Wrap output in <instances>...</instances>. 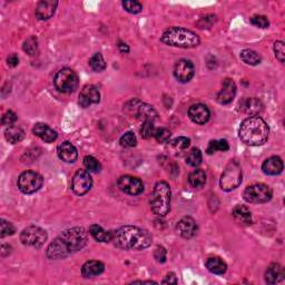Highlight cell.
I'll list each match as a JSON object with an SVG mask.
<instances>
[{
  "mask_svg": "<svg viewBox=\"0 0 285 285\" xmlns=\"http://www.w3.org/2000/svg\"><path fill=\"white\" fill-rule=\"evenodd\" d=\"M68 255L83 250L88 240V234L83 227H73L62 232L58 236Z\"/></svg>",
  "mask_w": 285,
  "mask_h": 285,
  "instance_id": "5b68a950",
  "label": "cell"
},
{
  "mask_svg": "<svg viewBox=\"0 0 285 285\" xmlns=\"http://www.w3.org/2000/svg\"><path fill=\"white\" fill-rule=\"evenodd\" d=\"M170 136H172V133L166 128H156L155 135H154L158 143H167L169 141Z\"/></svg>",
  "mask_w": 285,
  "mask_h": 285,
  "instance_id": "7bdbcfd3",
  "label": "cell"
},
{
  "mask_svg": "<svg viewBox=\"0 0 285 285\" xmlns=\"http://www.w3.org/2000/svg\"><path fill=\"white\" fill-rule=\"evenodd\" d=\"M119 143H120V145H122L123 147H125V148H130V147L136 146V144H137V138H136V136L134 135V133L128 131V133H126L125 135H123L122 137H120Z\"/></svg>",
  "mask_w": 285,
  "mask_h": 285,
  "instance_id": "d590c367",
  "label": "cell"
},
{
  "mask_svg": "<svg viewBox=\"0 0 285 285\" xmlns=\"http://www.w3.org/2000/svg\"><path fill=\"white\" fill-rule=\"evenodd\" d=\"M240 109L251 116H258L264 109V105L258 98H245L240 103Z\"/></svg>",
  "mask_w": 285,
  "mask_h": 285,
  "instance_id": "7402d4cb",
  "label": "cell"
},
{
  "mask_svg": "<svg viewBox=\"0 0 285 285\" xmlns=\"http://www.w3.org/2000/svg\"><path fill=\"white\" fill-rule=\"evenodd\" d=\"M198 224L194 221V218L189 217V216H185L183 217L179 223L176 225V232L179 235H181L183 238H192L196 235L198 233Z\"/></svg>",
  "mask_w": 285,
  "mask_h": 285,
  "instance_id": "2e32d148",
  "label": "cell"
},
{
  "mask_svg": "<svg viewBox=\"0 0 285 285\" xmlns=\"http://www.w3.org/2000/svg\"><path fill=\"white\" fill-rule=\"evenodd\" d=\"M172 191L166 182H157L150 196V208L158 216H166L170 210Z\"/></svg>",
  "mask_w": 285,
  "mask_h": 285,
  "instance_id": "277c9868",
  "label": "cell"
},
{
  "mask_svg": "<svg viewBox=\"0 0 285 285\" xmlns=\"http://www.w3.org/2000/svg\"><path fill=\"white\" fill-rule=\"evenodd\" d=\"M164 284H177V277L174 273H168L165 278H164L163 282Z\"/></svg>",
  "mask_w": 285,
  "mask_h": 285,
  "instance_id": "c3c4849f",
  "label": "cell"
},
{
  "mask_svg": "<svg viewBox=\"0 0 285 285\" xmlns=\"http://www.w3.org/2000/svg\"><path fill=\"white\" fill-rule=\"evenodd\" d=\"M99 100L100 93L98 88L94 85H86L79 94L78 103L83 108H87V107H90L91 105L98 104Z\"/></svg>",
  "mask_w": 285,
  "mask_h": 285,
  "instance_id": "9a60e30c",
  "label": "cell"
},
{
  "mask_svg": "<svg viewBox=\"0 0 285 285\" xmlns=\"http://www.w3.org/2000/svg\"><path fill=\"white\" fill-rule=\"evenodd\" d=\"M188 116L192 119V122L199 125L206 124L211 117L210 109L207 108L206 105L203 104H196L189 107L188 109Z\"/></svg>",
  "mask_w": 285,
  "mask_h": 285,
  "instance_id": "e0dca14e",
  "label": "cell"
},
{
  "mask_svg": "<svg viewBox=\"0 0 285 285\" xmlns=\"http://www.w3.org/2000/svg\"><path fill=\"white\" fill-rule=\"evenodd\" d=\"M17 119H18V117L16 115V113H14L12 111H7L4 114L2 123L5 126H12L17 122Z\"/></svg>",
  "mask_w": 285,
  "mask_h": 285,
  "instance_id": "ee69618b",
  "label": "cell"
},
{
  "mask_svg": "<svg viewBox=\"0 0 285 285\" xmlns=\"http://www.w3.org/2000/svg\"><path fill=\"white\" fill-rule=\"evenodd\" d=\"M264 278H265V282L271 285L280 283L284 278V270L280 264L277 263L271 264L268 268V270L265 271Z\"/></svg>",
  "mask_w": 285,
  "mask_h": 285,
  "instance_id": "603a6c76",
  "label": "cell"
},
{
  "mask_svg": "<svg viewBox=\"0 0 285 285\" xmlns=\"http://www.w3.org/2000/svg\"><path fill=\"white\" fill-rule=\"evenodd\" d=\"M230 149V145L226 139H218V141H211L208 143V146L206 148V153L208 155H212L216 151H226Z\"/></svg>",
  "mask_w": 285,
  "mask_h": 285,
  "instance_id": "1f68e13d",
  "label": "cell"
},
{
  "mask_svg": "<svg viewBox=\"0 0 285 285\" xmlns=\"http://www.w3.org/2000/svg\"><path fill=\"white\" fill-rule=\"evenodd\" d=\"M117 185L122 192L128 195H139L144 191L142 181L131 175H123L117 181Z\"/></svg>",
  "mask_w": 285,
  "mask_h": 285,
  "instance_id": "4fadbf2b",
  "label": "cell"
},
{
  "mask_svg": "<svg viewBox=\"0 0 285 285\" xmlns=\"http://www.w3.org/2000/svg\"><path fill=\"white\" fill-rule=\"evenodd\" d=\"M283 167H284L283 161L281 160V157H278V156H272V157L268 158V160L265 161L262 165L263 172L267 175L281 174Z\"/></svg>",
  "mask_w": 285,
  "mask_h": 285,
  "instance_id": "cb8c5ba5",
  "label": "cell"
},
{
  "mask_svg": "<svg viewBox=\"0 0 285 285\" xmlns=\"http://www.w3.org/2000/svg\"><path fill=\"white\" fill-rule=\"evenodd\" d=\"M274 53L276 59L280 62H284V56H285V49H284V42L283 41H275L274 42Z\"/></svg>",
  "mask_w": 285,
  "mask_h": 285,
  "instance_id": "f6af8a7d",
  "label": "cell"
},
{
  "mask_svg": "<svg viewBox=\"0 0 285 285\" xmlns=\"http://www.w3.org/2000/svg\"><path fill=\"white\" fill-rule=\"evenodd\" d=\"M188 183L194 188H201L206 183V174L203 169H195L188 175Z\"/></svg>",
  "mask_w": 285,
  "mask_h": 285,
  "instance_id": "4dcf8cb0",
  "label": "cell"
},
{
  "mask_svg": "<svg viewBox=\"0 0 285 285\" xmlns=\"http://www.w3.org/2000/svg\"><path fill=\"white\" fill-rule=\"evenodd\" d=\"M48 235L45 230L39 226L31 225L25 229L20 234V240L24 245L31 246L35 249H40L46 243Z\"/></svg>",
  "mask_w": 285,
  "mask_h": 285,
  "instance_id": "9c48e42d",
  "label": "cell"
},
{
  "mask_svg": "<svg viewBox=\"0 0 285 285\" xmlns=\"http://www.w3.org/2000/svg\"><path fill=\"white\" fill-rule=\"evenodd\" d=\"M202 160H203L202 151L199 148L194 147L188 151V154L186 156V164L192 167H198L202 163Z\"/></svg>",
  "mask_w": 285,
  "mask_h": 285,
  "instance_id": "836d02e7",
  "label": "cell"
},
{
  "mask_svg": "<svg viewBox=\"0 0 285 285\" xmlns=\"http://www.w3.org/2000/svg\"><path fill=\"white\" fill-rule=\"evenodd\" d=\"M78 76L71 68H62L56 74L54 84L60 93L71 94L78 87Z\"/></svg>",
  "mask_w": 285,
  "mask_h": 285,
  "instance_id": "52a82bcc",
  "label": "cell"
},
{
  "mask_svg": "<svg viewBox=\"0 0 285 285\" xmlns=\"http://www.w3.org/2000/svg\"><path fill=\"white\" fill-rule=\"evenodd\" d=\"M240 59L245 62L246 65L250 66H256L258 64H261L262 57L256 53L255 50L253 49H244L240 52Z\"/></svg>",
  "mask_w": 285,
  "mask_h": 285,
  "instance_id": "f1b7e54d",
  "label": "cell"
},
{
  "mask_svg": "<svg viewBox=\"0 0 285 285\" xmlns=\"http://www.w3.org/2000/svg\"><path fill=\"white\" fill-rule=\"evenodd\" d=\"M206 268L207 270L211 272L213 274H217V275H222L224 274L226 270H227V264L218 256H212L208 257L206 259Z\"/></svg>",
  "mask_w": 285,
  "mask_h": 285,
  "instance_id": "484cf974",
  "label": "cell"
},
{
  "mask_svg": "<svg viewBox=\"0 0 285 285\" xmlns=\"http://www.w3.org/2000/svg\"><path fill=\"white\" fill-rule=\"evenodd\" d=\"M126 108H129L130 113L143 122H154L157 118V112L153 106L142 103L139 100H131L126 105Z\"/></svg>",
  "mask_w": 285,
  "mask_h": 285,
  "instance_id": "8fae6325",
  "label": "cell"
},
{
  "mask_svg": "<svg viewBox=\"0 0 285 285\" xmlns=\"http://www.w3.org/2000/svg\"><path fill=\"white\" fill-rule=\"evenodd\" d=\"M232 215L234 220L239 224L250 225L252 223V214L249 208L244 205H237L234 207Z\"/></svg>",
  "mask_w": 285,
  "mask_h": 285,
  "instance_id": "4316f807",
  "label": "cell"
},
{
  "mask_svg": "<svg viewBox=\"0 0 285 285\" xmlns=\"http://www.w3.org/2000/svg\"><path fill=\"white\" fill-rule=\"evenodd\" d=\"M19 64V58L16 54H11L7 57V65L9 67H16Z\"/></svg>",
  "mask_w": 285,
  "mask_h": 285,
  "instance_id": "7dc6e473",
  "label": "cell"
},
{
  "mask_svg": "<svg viewBox=\"0 0 285 285\" xmlns=\"http://www.w3.org/2000/svg\"><path fill=\"white\" fill-rule=\"evenodd\" d=\"M270 128L259 116H250L244 119L238 130L240 141L250 146H261L269 139Z\"/></svg>",
  "mask_w": 285,
  "mask_h": 285,
  "instance_id": "7a4b0ae2",
  "label": "cell"
},
{
  "mask_svg": "<svg viewBox=\"0 0 285 285\" xmlns=\"http://www.w3.org/2000/svg\"><path fill=\"white\" fill-rule=\"evenodd\" d=\"M172 145H173V147L176 148V149H180V150L186 149L189 146V145H191V139L187 138V137H184V136L177 137V138L173 139Z\"/></svg>",
  "mask_w": 285,
  "mask_h": 285,
  "instance_id": "b9f144b4",
  "label": "cell"
},
{
  "mask_svg": "<svg viewBox=\"0 0 285 285\" xmlns=\"http://www.w3.org/2000/svg\"><path fill=\"white\" fill-rule=\"evenodd\" d=\"M243 196L244 200L251 204H263V203H268L272 200L273 191L267 184L256 183V184L246 187Z\"/></svg>",
  "mask_w": 285,
  "mask_h": 285,
  "instance_id": "ba28073f",
  "label": "cell"
},
{
  "mask_svg": "<svg viewBox=\"0 0 285 285\" xmlns=\"http://www.w3.org/2000/svg\"><path fill=\"white\" fill-rule=\"evenodd\" d=\"M84 165L90 173H99L101 169L100 163L93 156H86L84 158Z\"/></svg>",
  "mask_w": 285,
  "mask_h": 285,
  "instance_id": "e575fe53",
  "label": "cell"
},
{
  "mask_svg": "<svg viewBox=\"0 0 285 285\" xmlns=\"http://www.w3.org/2000/svg\"><path fill=\"white\" fill-rule=\"evenodd\" d=\"M0 222H2V223H0V226H2V233H0V236L4 238L6 236H9V235H12V234H15L16 229H15V226L10 223V222L6 221L4 218Z\"/></svg>",
  "mask_w": 285,
  "mask_h": 285,
  "instance_id": "60d3db41",
  "label": "cell"
},
{
  "mask_svg": "<svg viewBox=\"0 0 285 285\" xmlns=\"http://www.w3.org/2000/svg\"><path fill=\"white\" fill-rule=\"evenodd\" d=\"M118 48H119V50H120V52H122V53H125V54L129 53V47H128L127 43L119 42V43H118Z\"/></svg>",
  "mask_w": 285,
  "mask_h": 285,
  "instance_id": "681fc988",
  "label": "cell"
},
{
  "mask_svg": "<svg viewBox=\"0 0 285 285\" xmlns=\"http://www.w3.org/2000/svg\"><path fill=\"white\" fill-rule=\"evenodd\" d=\"M57 154H58L61 161L66 163H74L78 157L77 149L71 142H62L57 147Z\"/></svg>",
  "mask_w": 285,
  "mask_h": 285,
  "instance_id": "ffe728a7",
  "label": "cell"
},
{
  "mask_svg": "<svg viewBox=\"0 0 285 285\" xmlns=\"http://www.w3.org/2000/svg\"><path fill=\"white\" fill-rule=\"evenodd\" d=\"M58 3L55 0H42L38 3L36 7V16L40 20H48L55 15V11Z\"/></svg>",
  "mask_w": 285,
  "mask_h": 285,
  "instance_id": "d6986e66",
  "label": "cell"
},
{
  "mask_svg": "<svg viewBox=\"0 0 285 285\" xmlns=\"http://www.w3.org/2000/svg\"><path fill=\"white\" fill-rule=\"evenodd\" d=\"M5 137L10 144H17L24 139L25 131L18 126H9L5 131Z\"/></svg>",
  "mask_w": 285,
  "mask_h": 285,
  "instance_id": "f546056e",
  "label": "cell"
},
{
  "mask_svg": "<svg viewBox=\"0 0 285 285\" xmlns=\"http://www.w3.org/2000/svg\"><path fill=\"white\" fill-rule=\"evenodd\" d=\"M90 234L97 242H112V231H106L98 224H93L90 226Z\"/></svg>",
  "mask_w": 285,
  "mask_h": 285,
  "instance_id": "83f0119b",
  "label": "cell"
},
{
  "mask_svg": "<svg viewBox=\"0 0 285 285\" xmlns=\"http://www.w3.org/2000/svg\"><path fill=\"white\" fill-rule=\"evenodd\" d=\"M162 42L167 46L179 48H194L201 42L200 37L194 31L183 27H170L164 31L161 37Z\"/></svg>",
  "mask_w": 285,
  "mask_h": 285,
  "instance_id": "3957f363",
  "label": "cell"
},
{
  "mask_svg": "<svg viewBox=\"0 0 285 285\" xmlns=\"http://www.w3.org/2000/svg\"><path fill=\"white\" fill-rule=\"evenodd\" d=\"M236 95V85L234 83L233 79L226 78L222 85V90L217 94V101L222 105H227L232 103Z\"/></svg>",
  "mask_w": 285,
  "mask_h": 285,
  "instance_id": "ac0fdd59",
  "label": "cell"
},
{
  "mask_svg": "<svg viewBox=\"0 0 285 285\" xmlns=\"http://www.w3.org/2000/svg\"><path fill=\"white\" fill-rule=\"evenodd\" d=\"M251 24H252V25H254L255 27L262 28V29L269 28V26H270L269 19H268L267 17H265V16H262V15H255V16H253V17L251 18Z\"/></svg>",
  "mask_w": 285,
  "mask_h": 285,
  "instance_id": "ab89813d",
  "label": "cell"
},
{
  "mask_svg": "<svg viewBox=\"0 0 285 285\" xmlns=\"http://www.w3.org/2000/svg\"><path fill=\"white\" fill-rule=\"evenodd\" d=\"M33 133L45 143H53L56 141L57 137H58L56 130H54L52 127H49L47 124L43 123H37L34 126Z\"/></svg>",
  "mask_w": 285,
  "mask_h": 285,
  "instance_id": "44dd1931",
  "label": "cell"
},
{
  "mask_svg": "<svg viewBox=\"0 0 285 285\" xmlns=\"http://www.w3.org/2000/svg\"><path fill=\"white\" fill-rule=\"evenodd\" d=\"M166 255L167 252L163 248V246H157L155 252H154V257L156 258L157 262L160 263H165L166 262Z\"/></svg>",
  "mask_w": 285,
  "mask_h": 285,
  "instance_id": "bcb514c9",
  "label": "cell"
},
{
  "mask_svg": "<svg viewBox=\"0 0 285 285\" xmlns=\"http://www.w3.org/2000/svg\"><path fill=\"white\" fill-rule=\"evenodd\" d=\"M153 237L148 231L137 226H123L112 231V242L122 250H145L150 246Z\"/></svg>",
  "mask_w": 285,
  "mask_h": 285,
  "instance_id": "6da1fadb",
  "label": "cell"
},
{
  "mask_svg": "<svg viewBox=\"0 0 285 285\" xmlns=\"http://www.w3.org/2000/svg\"><path fill=\"white\" fill-rule=\"evenodd\" d=\"M104 270H105L104 263H101L100 261H95V259H92V261H87L83 265V268H81V275L86 278L95 277V276H98L103 273Z\"/></svg>",
  "mask_w": 285,
  "mask_h": 285,
  "instance_id": "d4e9b609",
  "label": "cell"
},
{
  "mask_svg": "<svg viewBox=\"0 0 285 285\" xmlns=\"http://www.w3.org/2000/svg\"><path fill=\"white\" fill-rule=\"evenodd\" d=\"M242 183V168L236 161H231L221 176L220 185L225 192L237 188Z\"/></svg>",
  "mask_w": 285,
  "mask_h": 285,
  "instance_id": "8992f818",
  "label": "cell"
},
{
  "mask_svg": "<svg viewBox=\"0 0 285 285\" xmlns=\"http://www.w3.org/2000/svg\"><path fill=\"white\" fill-rule=\"evenodd\" d=\"M195 69L191 60L181 59L175 64L174 76L181 83H188L194 77Z\"/></svg>",
  "mask_w": 285,
  "mask_h": 285,
  "instance_id": "5bb4252c",
  "label": "cell"
},
{
  "mask_svg": "<svg viewBox=\"0 0 285 285\" xmlns=\"http://www.w3.org/2000/svg\"><path fill=\"white\" fill-rule=\"evenodd\" d=\"M156 131V127L154 125V122H144L143 126L141 128V135L143 138H151L154 137Z\"/></svg>",
  "mask_w": 285,
  "mask_h": 285,
  "instance_id": "f35d334b",
  "label": "cell"
},
{
  "mask_svg": "<svg viewBox=\"0 0 285 285\" xmlns=\"http://www.w3.org/2000/svg\"><path fill=\"white\" fill-rule=\"evenodd\" d=\"M123 7L126 11L130 12V14H138V12L143 10L142 4L136 2V0H126V2H123Z\"/></svg>",
  "mask_w": 285,
  "mask_h": 285,
  "instance_id": "74e56055",
  "label": "cell"
},
{
  "mask_svg": "<svg viewBox=\"0 0 285 285\" xmlns=\"http://www.w3.org/2000/svg\"><path fill=\"white\" fill-rule=\"evenodd\" d=\"M90 66H91L93 71L96 72V73H100V72L105 71L106 62H105L103 55H101L100 53L94 54L92 56V58L90 59Z\"/></svg>",
  "mask_w": 285,
  "mask_h": 285,
  "instance_id": "d6a6232c",
  "label": "cell"
},
{
  "mask_svg": "<svg viewBox=\"0 0 285 285\" xmlns=\"http://www.w3.org/2000/svg\"><path fill=\"white\" fill-rule=\"evenodd\" d=\"M92 186H93V179L90 172L85 169H78L77 172L75 173L72 181L73 192L76 195L83 196L91 191Z\"/></svg>",
  "mask_w": 285,
  "mask_h": 285,
  "instance_id": "7c38bea8",
  "label": "cell"
},
{
  "mask_svg": "<svg viewBox=\"0 0 285 285\" xmlns=\"http://www.w3.org/2000/svg\"><path fill=\"white\" fill-rule=\"evenodd\" d=\"M37 48H38V41H37V38L31 36L29 37L27 40H25L24 45H23V49L25 53H27L28 55L33 56L36 54L37 52Z\"/></svg>",
  "mask_w": 285,
  "mask_h": 285,
  "instance_id": "8d00e7d4",
  "label": "cell"
},
{
  "mask_svg": "<svg viewBox=\"0 0 285 285\" xmlns=\"http://www.w3.org/2000/svg\"><path fill=\"white\" fill-rule=\"evenodd\" d=\"M42 184V176L36 172H31V170L24 172L18 179V187L24 194H34L38 192Z\"/></svg>",
  "mask_w": 285,
  "mask_h": 285,
  "instance_id": "30bf717a",
  "label": "cell"
}]
</instances>
